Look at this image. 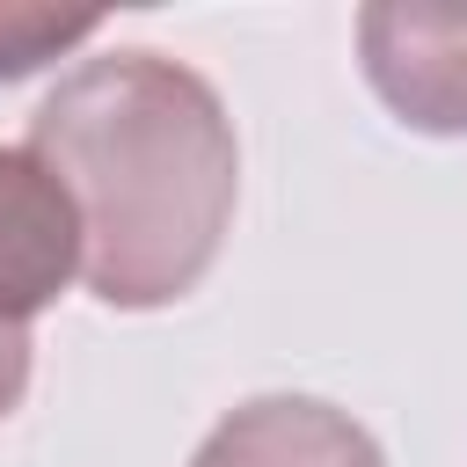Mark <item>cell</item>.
Listing matches in <instances>:
<instances>
[{"mask_svg":"<svg viewBox=\"0 0 467 467\" xmlns=\"http://www.w3.org/2000/svg\"><path fill=\"white\" fill-rule=\"evenodd\" d=\"M29 153L80 212V277L102 306H175L219 263L241 197V146L219 88L182 58H80L36 102Z\"/></svg>","mask_w":467,"mask_h":467,"instance_id":"cell-1","label":"cell"},{"mask_svg":"<svg viewBox=\"0 0 467 467\" xmlns=\"http://www.w3.org/2000/svg\"><path fill=\"white\" fill-rule=\"evenodd\" d=\"M358 66L409 131L467 139V7L372 0L358 15Z\"/></svg>","mask_w":467,"mask_h":467,"instance_id":"cell-2","label":"cell"},{"mask_svg":"<svg viewBox=\"0 0 467 467\" xmlns=\"http://www.w3.org/2000/svg\"><path fill=\"white\" fill-rule=\"evenodd\" d=\"M80 277V212L66 182L29 153L0 146V321L44 314Z\"/></svg>","mask_w":467,"mask_h":467,"instance_id":"cell-3","label":"cell"},{"mask_svg":"<svg viewBox=\"0 0 467 467\" xmlns=\"http://www.w3.org/2000/svg\"><path fill=\"white\" fill-rule=\"evenodd\" d=\"M190 467H387V452L336 401L255 394V401L226 409L204 431V445L190 452Z\"/></svg>","mask_w":467,"mask_h":467,"instance_id":"cell-4","label":"cell"},{"mask_svg":"<svg viewBox=\"0 0 467 467\" xmlns=\"http://www.w3.org/2000/svg\"><path fill=\"white\" fill-rule=\"evenodd\" d=\"M102 29V15H58V7H0V88L44 73L51 58L80 51Z\"/></svg>","mask_w":467,"mask_h":467,"instance_id":"cell-5","label":"cell"},{"mask_svg":"<svg viewBox=\"0 0 467 467\" xmlns=\"http://www.w3.org/2000/svg\"><path fill=\"white\" fill-rule=\"evenodd\" d=\"M29 328L22 321H0V416H15L22 409V394H29Z\"/></svg>","mask_w":467,"mask_h":467,"instance_id":"cell-6","label":"cell"}]
</instances>
